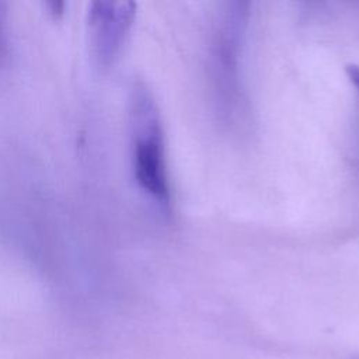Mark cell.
Here are the masks:
<instances>
[{"label": "cell", "instance_id": "6da1fadb", "mask_svg": "<svg viewBox=\"0 0 359 359\" xmlns=\"http://www.w3.org/2000/svg\"><path fill=\"white\" fill-rule=\"evenodd\" d=\"M133 172L140 189L160 208L168 209L171 194L167 177L164 133L150 94L139 88L133 101Z\"/></svg>", "mask_w": 359, "mask_h": 359}, {"label": "cell", "instance_id": "7a4b0ae2", "mask_svg": "<svg viewBox=\"0 0 359 359\" xmlns=\"http://www.w3.org/2000/svg\"><path fill=\"white\" fill-rule=\"evenodd\" d=\"M346 72H348L349 80H351V81H352V84L355 86L356 91L359 93V66H356V65H351V66H348Z\"/></svg>", "mask_w": 359, "mask_h": 359}]
</instances>
